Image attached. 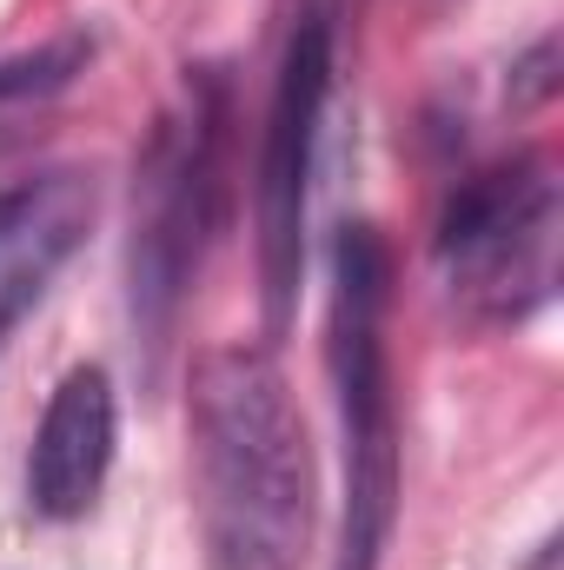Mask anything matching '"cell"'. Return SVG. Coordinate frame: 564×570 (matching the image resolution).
I'll use <instances>...</instances> for the list:
<instances>
[{
	"label": "cell",
	"mask_w": 564,
	"mask_h": 570,
	"mask_svg": "<svg viewBox=\"0 0 564 570\" xmlns=\"http://www.w3.org/2000/svg\"><path fill=\"white\" fill-rule=\"evenodd\" d=\"M193 524L206 570H299L312 551L319 471L292 385L260 345H220L193 365Z\"/></svg>",
	"instance_id": "obj_1"
},
{
	"label": "cell",
	"mask_w": 564,
	"mask_h": 570,
	"mask_svg": "<svg viewBox=\"0 0 564 570\" xmlns=\"http://www.w3.org/2000/svg\"><path fill=\"white\" fill-rule=\"evenodd\" d=\"M392 259L372 226H346L332 246L325 365L339 405V558L332 570H379L399 518V399L386 352Z\"/></svg>",
	"instance_id": "obj_2"
},
{
	"label": "cell",
	"mask_w": 564,
	"mask_h": 570,
	"mask_svg": "<svg viewBox=\"0 0 564 570\" xmlns=\"http://www.w3.org/2000/svg\"><path fill=\"white\" fill-rule=\"evenodd\" d=\"M220 87H193L140 153L134 173V239H127V298L146 352H166L193 273L220 219Z\"/></svg>",
	"instance_id": "obj_3"
},
{
	"label": "cell",
	"mask_w": 564,
	"mask_h": 570,
	"mask_svg": "<svg viewBox=\"0 0 564 570\" xmlns=\"http://www.w3.org/2000/svg\"><path fill=\"white\" fill-rule=\"evenodd\" d=\"M438 273L471 325H525L558 285V179L538 153L465 179L438 226Z\"/></svg>",
	"instance_id": "obj_4"
},
{
	"label": "cell",
	"mask_w": 564,
	"mask_h": 570,
	"mask_svg": "<svg viewBox=\"0 0 564 570\" xmlns=\"http://www.w3.org/2000/svg\"><path fill=\"white\" fill-rule=\"evenodd\" d=\"M332 94V20L312 13L285 40L266 140H260V186H253V253H260V305L266 338H285L305 279V213H312V166H319V120Z\"/></svg>",
	"instance_id": "obj_5"
},
{
	"label": "cell",
	"mask_w": 564,
	"mask_h": 570,
	"mask_svg": "<svg viewBox=\"0 0 564 570\" xmlns=\"http://www.w3.org/2000/svg\"><path fill=\"white\" fill-rule=\"evenodd\" d=\"M114 444H120V399L107 365H74L33 431V458H27V504L47 524H74L100 504L107 471H114Z\"/></svg>",
	"instance_id": "obj_6"
},
{
	"label": "cell",
	"mask_w": 564,
	"mask_h": 570,
	"mask_svg": "<svg viewBox=\"0 0 564 570\" xmlns=\"http://www.w3.org/2000/svg\"><path fill=\"white\" fill-rule=\"evenodd\" d=\"M94 213H100V179L87 166H47L33 179L0 186V338L87 246Z\"/></svg>",
	"instance_id": "obj_7"
},
{
	"label": "cell",
	"mask_w": 564,
	"mask_h": 570,
	"mask_svg": "<svg viewBox=\"0 0 564 570\" xmlns=\"http://www.w3.org/2000/svg\"><path fill=\"white\" fill-rule=\"evenodd\" d=\"M80 67V40H60V47H40V53H20V60H0V146H13L20 120L54 100Z\"/></svg>",
	"instance_id": "obj_8"
}]
</instances>
